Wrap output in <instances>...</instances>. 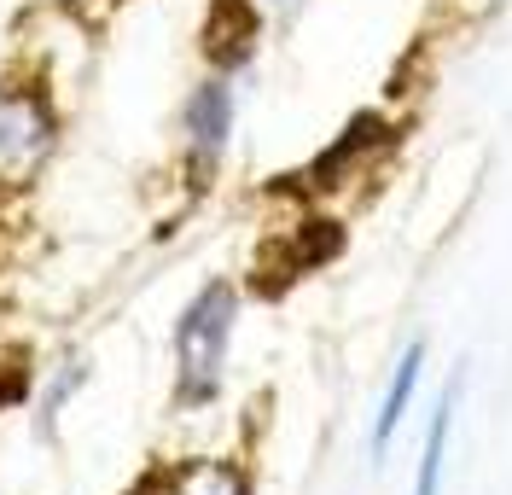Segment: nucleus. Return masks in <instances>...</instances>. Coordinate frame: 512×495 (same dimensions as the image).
Listing matches in <instances>:
<instances>
[{"mask_svg": "<svg viewBox=\"0 0 512 495\" xmlns=\"http://www.w3.org/2000/svg\"><path fill=\"white\" fill-rule=\"evenodd\" d=\"M59 146V105L41 82L0 88V187H30Z\"/></svg>", "mask_w": 512, "mask_h": 495, "instance_id": "f03ea898", "label": "nucleus"}, {"mask_svg": "<svg viewBox=\"0 0 512 495\" xmlns=\"http://www.w3.org/2000/svg\"><path fill=\"white\" fill-rule=\"evenodd\" d=\"M419 373H425V344H408L402 362L390 367L384 402H379V414H373V437H367L373 461L390 455V443H396V431H402V420H408V408H414V396H419Z\"/></svg>", "mask_w": 512, "mask_h": 495, "instance_id": "20e7f679", "label": "nucleus"}, {"mask_svg": "<svg viewBox=\"0 0 512 495\" xmlns=\"http://www.w3.org/2000/svg\"><path fill=\"white\" fill-rule=\"evenodd\" d=\"M233 123H239V94H233V76L216 70L181 105V152H187V169L198 187L222 169L227 146H233Z\"/></svg>", "mask_w": 512, "mask_h": 495, "instance_id": "7ed1b4c3", "label": "nucleus"}, {"mask_svg": "<svg viewBox=\"0 0 512 495\" xmlns=\"http://www.w3.org/2000/svg\"><path fill=\"white\" fill-rule=\"evenodd\" d=\"M384 134H390V129H384L379 117H361V123H350V134H344V140H338V146H332V152L315 164V181H320V187H332V175H344L361 152L384 146Z\"/></svg>", "mask_w": 512, "mask_h": 495, "instance_id": "0eeeda50", "label": "nucleus"}, {"mask_svg": "<svg viewBox=\"0 0 512 495\" xmlns=\"http://www.w3.org/2000/svg\"><path fill=\"white\" fill-rule=\"evenodd\" d=\"M82 385H88V367L76 362V356H70V362H59L53 385H47V396H41V420H53V414H59L64 402H70V396L82 391Z\"/></svg>", "mask_w": 512, "mask_h": 495, "instance_id": "6e6552de", "label": "nucleus"}, {"mask_svg": "<svg viewBox=\"0 0 512 495\" xmlns=\"http://www.w3.org/2000/svg\"><path fill=\"white\" fill-rule=\"evenodd\" d=\"M146 495H251V484H245V472H239V466L198 461V466H181V472L158 478Z\"/></svg>", "mask_w": 512, "mask_h": 495, "instance_id": "423d86ee", "label": "nucleus"}, {"mask_svg": "<svg viewBox=\"0 0 512 495\" xmlns=\"http://www.w3.org/2000/svg\"><path fill=\"white\" fill-rule=\"evenodd\" d=\"M454 402H460V379L443 391V402L431 408V431L414 466V495H443V472H448V437H454Z\"/></svg>", "mask_w": 512, "mask_h": 495, "instance_id": "39448f33", "label": "nucleus"}, {"mask_svg": "<svg viewBox=\"0 0 512 495\" xmlns=\"http://www.w3.org/2000/svg\"><path fill=\"white\" fill-rule=\"evenodd\" d=\"M239 6H245L256 24H262V18H291V12H297L303 0H239Z\"/></svg>", "mask_w": 512, "mask_h": 495, "instance_id": "1a4fd4ad", "label": "nucleus"}, {"mask_svg": "<svg viewBox=\"0 0 512 495\" xmlns=\"http://www.w3.org/2000/svg\"><path fill=\"white\" fill-rule=\"evenodd\" d=\"M59 6H70V12H94V6H111V0H59Z\"/></svg>", "mask_w": 512, "mask_h": 495, "instance_id": "9d476101", "label": "nucleus"}, {"mask_svg": "<svg viewBox=\"0 0 512 495\" xmlns=\"http://www.w3.org/2000/svg\"><path fill=\"white\" fill-rule=\"evenodd\" d=\"M239 327V286L210 280L175 321V402L181 408H210L227 385V350Z\"/></svg>", "mask_w": 512, "mask_h": 495, "instance_id": "f257e3e1", "label": "nucleus"}]
</instances>
